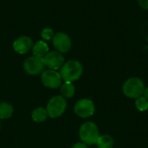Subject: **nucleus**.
Wrapping results in <instances>:
<instances>
[{
	"label": "nucleus",
	"instance_id": "f257e3e1",
	"mask_svg": "<svg viewBox=\"0 0 148 148\" xmlns=\"http://www.w3.org/2000/svg\"><path fill=\"white\" fill-rule=\"evenodd\" d=\"M83 74V66L77 60L65 62L60 69V75L63 82H74L81 78Z\"/></svg>",
	"mask_w": 148,
	"mask_h": 148
},
{
	"label": "nucleus",
	"instance_id": "f03ea898",
	"mask_svg": "<svg viewBox=\"0 0 148 148\" xmlns=\"http://www.w3.org/2000/svg\"><path fill=\"white\" fill-rule=\"evenodd\" d=\"M79 137L82 142L88 146L96 145V142L100 137L97 125L92 121L84 122L79 129Z\"/></svg>",
	"mask_w": 148,
	"mask_h": 148
},
{
	"label": "nucleus",
	"instance_id": "7ed1b4c3",
	"mask_svg": "<svg viewBox=\"0 0 148 148\" xmlns=\"http://www.w3.org/2000/svg\"><path fill=\"white\" fill-rule=\"evenodd\" d=\"M145 84L143 81L139 77H131L127 79L122 87L124 95L132 99H137L144 95Z\"/></svg>",
	"mask_w": 148,
	"mask_h": 148
},
{
	"label": "nucleus",
	"instance_id": "20e7f679",
	"mask_svg": "<svg viewBox=\"0 0 148 148\" xmlns=\"http://www.w3.org/2000/svg\"><path fill=\"white\" fill-rule=\"evenodd\" d=\"M67 109V101L62 95H55L50 98L46 106L49 117L52 119L62 116Z\"/></svg>",
	"mask_w": 148,
	"mask_h": 148
},
{
	"label": "nucleus",
	"instance_id": "39448f33",
	"mask_svg": "<svg viewBox=\"0 0 148 148\" xmlns=\"http://www.w3.org/2000/svg\"><path fill=\"white\" fill-rule=\"evenodd\" d=\"M23 67L26 74L29 75H38L43 72L45 64L43 58L31 56L24 60Z\"/></svg>",
	"mask_w": 148,
	"mask_h": 148
},
{
	"label": "nucleus",
	"instance_id": "423d86ee",
	"mask_svg": "<svg viewBox=\"0 0 148 148\" xmlns=\"http://www.w3.org/2000/svg\"><path fill=\"white\" fill-rule=\"evenodd\" d=\"M74 112L77 116L81 118H88L94 115L95 112V105L90 99H80L74 106Z\"/></svg>",
	"mask_w": 148,
	"mask_h": 148
},
{
	"label": "nucleus",
	"instance_id": "0eeeda50",
	"mask_svg": "<svg viewBox=\"0 0 148 148\" xmlns=\"http://www.w3.org/2000/svg\"><path fill=\"white\" fill-rule=\"evenodd\" d=\"M41 82L45 88L56 89L62 84V79L60 72L53 69H46L41 74Z\"/></svg>",
	"mask_w": 148,
	"mask_h": 148
},
{
	"label": "nucleus",
	"instance_id": "6e6552de",
	"mask_svg": "<svg viewBox=\"0 0 148 148\" xmlns=\"http://www.w3.org/2000/svg\"><path fill=\"white\" fill-rule=\"evenodd\" d=\"M51 41L55 49L62 54L67 53L71 49L72 47L71 38L65 32H62V31L56 32Z\"/></svg>",
	"mask_w": 148,
	"mask_h": 148
},
{
	"label": "nucleus",
	"instance_id": "1a4fd4ad",
	"mask_svg": "<svg viewBox=\"0 0 148 148\" xmlns=\"http://www.w3.org/2000/svg\"><path fill=\"white\" fill-rule=\"evenodd\" d=\"M43 62L45 67L49 68V69L60 70V69L62 67V65L65 62V59L62 53L54 50V51H49L43 57Z\"/></svg>",
	"mask_w": 148,
	"mask_h": 148
},
{
	"label": "nucleus",
	"instance_id": "9d476101",
	"mask_svg": "<svg viewBox=\"0 0 148 148\" xmlns=\"http://www.w3.org/2000/svg\"><path fill=\"white\" fill-rule=\"evenodd\" d=\"M33 45L34 42L31 37L28 36H21L14 41L12 46L16 53L20 55H24L32 49Z\"/></svg>",
	"mask_w": 148,
	"mask_h": 148
},
{
	"label": "nucleus",
	"instance_id": "9b49d317",
	"mask_svg": "<svg viewBox=\"0 0 148 148\" xmlns=\"http://www.w3.org/2000/svg\"><path fill=\"white\" fill-rule=\"evenodd\" d=\"M31 50H32L33 56L43 58L49 52V47L45 41L40 40L34 43Z\"/></svg>",
	"mask_w": 148,
	"mask_h": 148
},
{
	"label": "nucleus",
	"instance_id": "f8f14e48",
	"mask_svg": "<svg viewBox=\"0 0 148 148\" xmlns=\"http://www.w3.org/2000/svg\"><path fill=\"white\" fill-rule=\"evenodd\" d=\"M61 95L65 99L72 98L75 94V87L73 82H64L60 87Z\"/></svg>",
	"mask_w": 148,
	"mask_h": 148
},
{
	"label": "nucleus",
	"instance_id": "ddd939ff",
	"mask_svg": "<svg viewBox=\"0 0 148 148\" xmlns=\"http://www.w3.org/2000/svg\"><path fill=\"white\" fill-rule=\"evenodd\" d=\"M48 117H49V115H48L46 108L38 107L36 108H35L31 113V118H32L33 121H35L36 123L44 122L48 119Z\"/></svg>",
	"mask_w": 148,
	"mask_h": 148
},
{
	"label": "nucleus",
	"instance_id": "4468645a",
	"mask_svg": "<svg viewBox=\"0 0 148 148\" xmlns=\"http://www.w3.org/2000/svg\"><path fill=\"white\" fill-rule=\"evenodd\" d=\"M14 114V108L9 102H1L0 103V120L10 119Z\"/></svg>",
	"mask_w": 148,
	"mask_h": 148
},
{
	"label": "nucleus",
	"instance_id": "2eb2a0df",
	"mask_svg": "<svg viewBox=\"0 0 148 148\" xmlns=\"http://www.w3.org/2000/svg\"><path fill=\"white\" fill-rule=\"evenodd\" d=\"M114 145V140L109 134L100 135L96 142V146L98 147V148H113Z\"/></svg>",
	"mask_w": 148,
	"mask_h": 148
},
{
	"label": "nucleus",
	"instance_id": "dca6fc26",
	"mask_svg": "<svg viewBox=\"0 0 148 148\" xmlns=\"http://www.w3.org/2000/svg\"><path fill=\"white\" fill-rule=\"evenodd\" d=\"M135 107L140 112L147 111L148 109V99L144 95L137 98L135 100Z\"/></svg>",
	"mask_w": 148,
	"mask_h": 148
},
{
	"label": "nucleus",
	"instance_id": "f3484780",
	"mask_svg": "<svg viewBox=\"0 0 148 148\" xmlns=\"http://www.w3.org/2000/svg\"><path fill=\"white\" fill-rule=\"evenodd\" d=\"M55 34H56V33L54 32L53 29L47 27V28H44V29L42 30V32H41V37L42 38L43 41L46 42V41L52 40L53 37H54V36H55Z\"/></svg>",
	"mask_w": 148,
	"mask_h": 148
},
{
	"label": "nucleus",
	"instance_id": "a211bd4d",
	"mask_svg": "<svg viewBox=\"0 0 148 148\" xmlns=\"http://www.w3.org/2000/svg\"><path fill=\"white\" fill-rule=\"evenodd\" d=\"M138 4L141 9L148 10V0H138Z\"/></svg>",
	"mask_w": 148,
	"mask_h": 148
},
{
	"label": "nucleus",
	"instance_id": "6ab92c4d",
	"mask_svg": "<svg viewBox=\"0 0 148 148\" xmlns=\"http://www.w3.org/2000/svg\"><path fill=\"white\" fill-rule=\"evenodd\" d=\"M71 148H88V145H86L85 143H83V142H77V143H75V144H74Z\"/></svg>",
	"mask_w": 148,
	"mask_h": 148
},
{
	"label": "nucleus",
	"instance_id": "aec40b11",
	"mask_svg": "<svg viewBox=\"0 0 148 148\" xmlns=\"http://www.w3.org/2000/svg\"><path fill=\"white\" fill-rule=\"evenodd\" d=\"M145 97H147L148 99V87H147L146 88H145V91H144V95H143Z\"/></svg>",
	"mask_w": 148,
	"mask_h": 148
},
{
	"label": "nucleus",
	"instance_id": "412c9836",
	"mask_svg": "<svg viewBox=\"0 0 148 148\" xmlns=\"http://www.w3.org/2000/svg\"><path fill=\"white\" fill-rule=\"evenodd\" d=\"M0 129H1V121H0Z\"/></svg>",
	"mask_w": 148,
	"mask_h": 148
}]
</instances>
